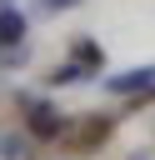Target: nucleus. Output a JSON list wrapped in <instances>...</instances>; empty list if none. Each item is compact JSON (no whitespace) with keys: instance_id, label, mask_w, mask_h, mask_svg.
<instances>
[{"instance_id":"obj_6","label":"nucleus","mask_w":155,"mask_h":160,"mask_svg":"<svg viewBox=\"0 0 155 160\" xmlns=\"http://www.w3.org/2000/svg\"><path fill=\"white\" fill-rule=\"evenodd\" d=\"M50 80H55V85H75V80H85V75H80V65L70 60V65H60V70H55Z\"/></svg>"},{"instance_id":"obj_2","label":"nucleus","mask_w":155,"mask_h":160,"mask_svg":"<svg viewBox=\"0 0 155 160\" xmlns=\"http://www.w3.org/2000/svg\"><path fill=\"white\" fill-rule=\"evenodd\" d=\"M60 130H65V120H60L50 105H40V100H35V105H30V135H40V140H55Z\"/></svg>"},{"instance_id":"obj_7","label":"nucleus","mask_w":155,"mask_h":160,"mask_svg":"<svg viewBox=\"0 0 155 160\" xmlns=\"http://www.w3.org/2000/svg\"><path fill=\"white\" fill-rule=\"evenodd\" d=\"M50 10H70V5H80V0H45Z\"/></svg>"},{"instance_id":"obj_5","label":"nucleus","mask_w":155,"mask_h":160,"mask_svg":"<svg viewBox=\"0 0 155 160\" xmlns=\"http://www.w3.org/2000/svg\"><path fill=\"white\" fill-rule=\"evenodd\" d=\"M105 55H100V45H90V40H80L75 45V65H100Z\"/></svg>"},{"instance_id":"obj_4","label":"nucleus","mask_w":155,"mask_h":160,"mask_svg":"<svg viewBox=\"0 0 155 160\" xmlns=\"http://www.w3.org/2000/svg\"><path fill=\"white\" fill-rule=\"evenodd\" d=\"M0 160H30V145H25L20 135H5V140H0Z\"/></svg>"},{"instance_id":"obj_1","label":"nucleus","mask_w":155,"mask_h":160,"mask_svg":"<svg viewBox=\"0 0 155 160\" xmlns=\"http://www.w3.org/2000/svg\"><path fill=\"white\" fill-rule=\"evenodd\" d=\"M105 90L115 95H135V90H155V65H140V70H125V75H110Z\"/></svg>"},{"instance_id":"obj_3","label":"nucleus","mask_w":155,"mask_h":160,"mask_svg":"<svg viewBox=\"0 0 155 160\" xmlns=\"http://www.w3.org/2000/svg\"><path fill=\"white\" fill-rule=\"evenodd\" d=\"M20 35H25V15L20 10H0V40L5 45H20Z\"/></svg>"}]
</instances>
